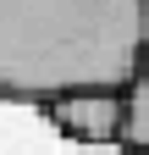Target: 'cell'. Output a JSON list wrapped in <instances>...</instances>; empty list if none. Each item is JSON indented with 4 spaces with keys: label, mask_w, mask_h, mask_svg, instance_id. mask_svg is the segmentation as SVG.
Returning a JSON list of instances; mask_svg holds the SVG:
<instances>
[{
    "label": "cell",
    "mask_w": 149,
    "mask_h": 155,
    "mask_svg": "<svg viewBox=\"0 0 149 155\" xmlns=\"http://www.w3.org/2000/svg\"><path fill=\"white\" fill-rule=\"evenodd\" d=\"M122 100H127V122H122V150H127V155H149V45H144V55H138L133 78H127Z\"/></svg>",
    "instance_id": "cell-3"
},
{
    "label": "cell",
    "mask_w": 149,
    "mask_h": 155,
    "mask_svg": "<svg viewBox=\"0 0 149 155\" xmlns=\"http://www.w3.org/2000/svg\"><path fill=\"white\" fill-rule=\"evenodd\" d=\"M44 116L66 133V139H78V144H122L127 100H122V89H83V94L50 100Z\"/></svg>",
    "instance_id": "cell-2"
},
{
    "label": "cell",
    "mask_w": 149,
    "mask_h": 155,
    "mask_svg": "<svg viewBox=\"0 0 149 155\" xmlns=\"http://www.w3.org/2000/svg\"><path fill=\"white\" fill-rule=\"evenodd\" d=\"M144 45L149 0H0V100L127 89Z\"/></svg>",
    "instance_id": "cell-1"
}]
</instances>
